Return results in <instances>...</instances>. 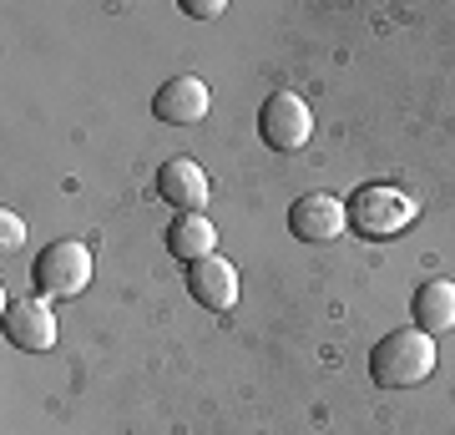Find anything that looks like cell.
Wrapping results in <instances>:
<instances>
[{
    "instance_id": "4",
    "label": "cell",
    "mask_w": 455,
    "mask_h": 435,
    "mask_svg": "<svg viewBox=\"0 0 455 435\" xmlns=\"http://www.w3.org/2000/svg\"><path fill=\"white\" fill-rule=\"evenodd\" d=\"M259 137L274 152H299V147H309L314 137V112L304 97H293V92H274V97L259 107Z\"/></svg>"
},
{
    "instance_id": "11",
    "label": "cell",
    "mask_w": 455,
    "mask_h": 435,
    "mask_svg": "<svg viewBox=\"0 0 455 435\" xmlns=\"http://www.w3.org/2000/svg\"><path fill=\"white\" fill-rule=\"evenodd\" d=\"M167 254L182 258V263H197V258L218 254V228H212L208 213H182L167 228Z\"/></svg>"
},
{
    "instance_id": "2",
    "label": "cell",
    "mask_w": 455,
    "mask_h": 435,
    "mask_svg": "<svg viewBox=\"0 0 455 435\" xmlns=\"http://www.w3.org/2000/svg\"><path fill=\"white\" fill-rule=\"evenodd\" d=\"M415 218H420V197L395 182H364L349 197V228L364 238H400Z\"/></svg>"
},
{
    "instance_id": "10",
    "label": "cell",
    "mask_w": 455,
    "mask_h": 435,
    "mask_svg": "<svg viewBox=\"0 0 455 435\" xmlns=\"http://www.w3.org/2000/svg\"><path fill=\"white\" fill-rule=\"evenodd\" d=\"M410 314H415V329L425 334H451L455 329V284L451 278H425L415 299H410Z\"/></svg>"
},
{
    "instance_id": "13",
    "label": "cell",
    "mask_w": 455,
    "mask_h": 435,
    "mask_svg": "<svg viewBox=\"0 0 455 435\" xmlns=\"http://www.w3.org/2000/svg\"><path fill=\"white\" fill-rule=\"evenodd\" d=\"M182 11H188V16H197V20H218L228 5H223V0H182Z\"/></svg>"
},
{
    "instance_id": "9",
    "label": "cell",
    "mask_w": 455,
    "mask_h": 435,
    "mask_svg": "<svg viewBox=\"0 0 455 435\" xmlns=\"http://www.w3.org/2000/svg\"><path fill=\"white\" fill-rule=\"evenodd\" d=\"M212 107V92L203 77H172L157 86V97H152V112L163 117V122H172V127H193V122H203Z\"/></svg>"
},
{
    "instance_id": "7",
    "label": "cell",
    "mask_w": 455,
    "mask_h": 435,
    "mask_svg": "<svg viewBox=\"0 0 455 435\" xmlns=\"http://www.w3.org/2000/svg\"><path fill=\"white\" fill-rule=\"evenodd\" d=\"M188 294H193V304L212 309V314H228L238 304V269L223 254L197 258V263H188Z\"/></svg>"
},
{
    "instance_id": "6",
    "label": "cell",
    "mask_w": 455,
    "mask_h": 435,
    "mask_svg": "<svg viewBox=\"0 0 455 435\" xmlns=\"http://www.w3.org/2000/svg\"><path fill=\"white\" fill-rule=\"evenodd\" d=\"M5 339L26 355H46L56 344V314L46 299H11L5 304Z\"/></svg>"
},
{
    "instance_id": "8",
    "label": "cell",
    "mask_w": 455,
    "mask_h": 435,
    "mask_svg": "<svg viewBox=\"0 0 455 435\" xmlns=\"http://www.w3.org/2000/svg\"><path fill=\"white\" fill-rule=\"evenodd\" d=\"M157 197L172 203L178 213H203L208 197H212L208 173H203L193 157H167L163 167H157Z\"/></svg>"
},
{
    "instance_id": "12",
    "label": "cell",
    "mask_w": 455,
    "mask_h": 435,
    "mask_svg": "<svg viewBox=\"0 0 455 435\" xmlns=\"http://www.w3.org/2000/svg\"><path fill=\"white\" fill-rule=\"evenodd\" d=\"M0 243H5V248H20V243H26V223H20L11 208L0 213Z\"/></svg>"
},
{
    "instance_id": "5",
    "label": "cell",
    "mask_w": 455,
    "mask_h": 435,
    "mask_svg": "<svg viewBox=\"0 0 455 435\" xmlns=\"http://www.w3.org/2000/svg\"><path fill=\"white\" fill-rule=\"evenodd\" d=\"M289 228L299 243H334L349 233V203L334 193H304L289 208Z\"/></svg>"
},
{
    "instance_id": "3",
    "label": "cell",
    "mask_w": 455,
    "mask_h": 435,
    "mask_svg": "<svg viewBox=\"0 0 455 435\" xmlns=\"http://www.w3.org/2000/svg\"><path fill=\"white\" fill-rule=\"evenodd\" d=\"M31 278H36V289H41V299H76L92 284V248L76 238H56L51 248L36 254Z\"/></svg>"
},
{
    "instance_id": "1",
    "label": "cell",
    "mask_w": 455,
    "mask_h": 435,
    "mask_svg": "<svg viewBox=\"0 0 455 435\" xmlns=\"http://www.w3.org/2000/svg\"><path fill=\"white\" fill-rule=\"evenodd\" d=\"M435 375V339L405 324V329H390V334L374 344L370 355V380L379 390H415L420 380Z\"/></svg>"
}]
</instances>
